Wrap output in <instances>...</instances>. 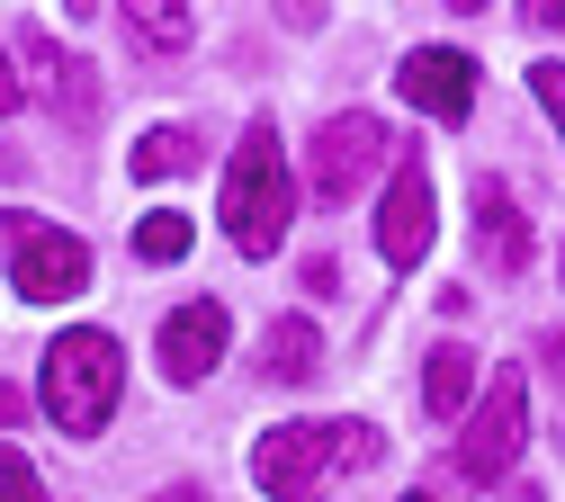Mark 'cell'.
<instances>
[{
	"instance_id": "cell-5",
	"label": "cell",
	"mask_w": 565,
	"mask_h": 502,
	"mask_svg": "<svg viewBox=\"0 0 565 502\" xmlns=\"http://www.w3.org/2000/svg\"><path fill=\"white\" fill-rule=\"evenodd\" d=\"M521 440H530V404H521V377L493 369V386L476 395L467 413V440H458V476L467 484H503L521 467Z\"/></svg>"
},
{
	"instance_id": "cell-17",
	"label": "cell",
	"mask_w": 565,
	"mask_h": 502,
	"mask_svg": "<svg viewBox=\"0 0 565 502\" xmlns=\"http://www.w3.org/2000/svg\"><path fill=\"white\" fill-rule=\"evenodd\" d=\"M0 502H45V484H36V467L19 449H0Z\"/></svg>"
},
{
	"instance_id": "cell-19",
	"label": "cell",
	"mask_w": 565,
	"mask_h": 502,
	"mask_svg": "<svg viewBox=\"0 0 565 502\" xmlns=\"http://www.w3.org/2000/svg\"><path fill=\"white\" fill-rule=\"evenodd\" d=\"M19 108V72H10V45H0V117Z\"/></svg>"
},
{
	"instance_id": "cell-9",
	"label": "cell",
	"mask_w": 565,
	"mask_h": 502,
	"mask_svg": "<svg viewBox=\"0 0 565 502\" xmlns=\"http://www.w3.org/2000/svg\"><path fill=\"white\" fill-rule=\"evenodd\" d=\"M404 99H413L422 117L458 126V117L476 108V63H467L458 45H413V54H404Z\"/></svg>"
},
{
	"instance_id": "cell-4",
	"label": "cell",
	"mask_w": 565,
	"mask_h": 502,
	"mask_svg": "<svg viewBox=\"0 0 565 502\" xmlns=\"http://www.w3.org/2000/svg\"><path fill=\"white\" fill-rule=\"evenodd\" d=\"M0 252H10V287L28 306H63V297L90 287V243L28 215V206H0Z\"/></svg>"
},
{
	"instance_id": "cell-13",
	"label": "cell",
	"mask_w": 565,
	"mask_h": 502,
	"mask_svg": "<svg viewBox=\"0 0 565 502\" xmlns=\"http://www.w3.org/2000/svg\"><path fill=\"white\" fill-rule=\"evenodd\" d=\"M260 369H269V377H288V386H306V377L323 369V332H315L306 314L269 323V341H260Z\"/></svg>"
},
{
	"instance_id": "cell-1",
	"label": "cell",
	"mask_w": 565,
	"mask_h": 502,
	"mask_svg": "<svg viewBox=\"0 0 565 502\" xmlns=\"http://www.w3.org/2000/svg\"><path fill=\"white\" fill-rule=\"evenodd\" d=\"M386 458V440L369 421H278L252 449V484L278 502H332L341 476H369Z\"/></svg>"
},
{
	"instance_id": "cell-14",
	"label": "cell",
	"mask_w": 565,
	"mask_h": 502,
	"mask_svg": "<svg viewBox=\"0 0 565 502\" xmlns=\"http://www.w3.org/2000/svg\"><path fill=\"white\" fill-rule=\"evenodd\" d=\"M180 171H198V135L189 126H153L135 143V180H180Z\"/></svg>"
},
{
	"instance_id": "cell-15",
	"label": "cell",
	"mask_w": 565,
	"mask_h": 502,
	"mask_svg": "<svg viewBox=\"0 0 565 502\" xmlns=\"http://www.w3.org/2000/svg\"><path fill=\"white\" fill-rule=\"evenodd\" d=\"M189 36H198V19L171 10V0H162V10H126V45H135V54H180Z\"/></svg>"
},
{
	"instance_id": "cell-18",
	"label": "cell",
	"mask_w": 565,
	"mask_h": 502,
	"mask_svg": "<svg viewBox=\"0 0 565 502\" xmlns=\"http://www.w3.org/2000/svg\"><path fill=\"white\" fill-rule=\"evenodd\" d=\"M530 90H539V108H547L556 135H565V63H539V72H530Z\"/></svg>"
},
{
	"instance_id": "cell-11",
	"label": "cell",
	"mask_w": 565,
	"mask_h": 502,
	"mask_svg": "<svg viewBox=\"0 0 565 502\" xmlns=\"http://www.w3.org/2000/svg\"><path fill=\"white\" fill-rule=\"evenodd\" d=\"M476 252L493 260V278H512L530 260V225H521V206L503 180H476Z\"/></svg>"
},
{
	"instance_id": "cell-2",
	"label": "cell",
	"mask_w": 565,
	"mask_h": 502,
	"mask_svg": "<svg viewBox=\"0 0 565 502\" xmlns=\"http://www.w3.org/2000/svg\"><path fill=\"white\" fill-rule=\"evenodd\" d=\"M216 215H225V234L243 260H269L278 234H288V215H297V180H288V153H278V126L252 117L243 143H234V162H225V189H216Z\"/></svg>"
},
{
	"instance_id": "cell-21",
	"label": "cell",
	"mask_w": 565,
	"mask_h": 502,
	"mask_svg": "<svg viewBox=\"0 0 565 502\" xmlns=\"http://www.w3.org/2000/svg\"><path fill=\"white\" fill-rule=\"evenodd\" d=\"M153 502H206V493H198V484H171V493H153Z\"/></svg>"
},
{
	"instance_id": "cell-7",
	"label": "cell",
	"mask_w": 565,
	"mask_h": 502,
	"mask_svg": "<svg viewBox=\"0 0 565 502\" xmlns=\"http://www.w3.org/2000/svg\"><path fill=\"white\" fill-rule=\"evenodd\" d=\"M431 234H440V197H431V171H422V162H395V180H386V206H377V252H386L395 269H422Z\"/></svg>"
},
{
	"instance_id": "cell-10",
	"label": "cell",
	"mask_w": 565,
	"mask_h": 502,
	"mask_svg": "<svg viewBox=\"0 0 565 502\" xmlns=\"http://www.w3.org/2000/svg\"><path fill=\"white\" fill-rule=\"evenodd\" d=\"M19 54H28V72H36V90H45V108H54V117H73V126H90V117H99V72H90L82 54H63L45 28H28V36H19Z\"/></svg>"
},
{
	"instance_id": "cell-22",
	"label": "cell",
	"mask_w": 565,
	"mask_h": 502,
	"mask_svg": "<svg viewBox=\"0 0 565 502\" xmlns=\"http://www.w3.org/2000/svg\"><path fill=\"white\" fill-rule=\"evenodd\" d=\"M530 19H547V28H556V36H565V10H530Z\"/></svg>"
},
{
	"instance_id": "cell-12",
	"label": "cell",
	"mask_w": 565,
	"mask_h": 502,
	"mask_svg": "<svg viewBox=\"0 0 565 502\" xmlns=\"http://www.w3.org/2000/svg\"><path fill=\"white\" fill-rule=\"evenodd\" d=\"M467 395H476V350L467 341H440L431 359H422V413L449 421V413H467Z\"/></svg>"
},
{
	"instance_id": "cell-23",
	"label": "cell",
	"mask_w": 565,
	"mask_h": 502,
	"mask_svg": "<svg viewBox=\"0 0 565 502\" xmlns=\"http://www.w3.org/2000/svg\"><path fill=\"white\" fill-rule=\"evenodd\" d=\"M404 502H422V493H404Z\"/></svg>"
},
{
	"instance_id": "cell-16",
	"label": "cell",
	"mask_w": 565,
	"mask_h": 502,
	"mask_svg": "<svg viewBox=\"0 0 565 502\" xmlns=\"http://www.w3.org/2000/svg\"><path fill=\"white\" fill-rule=\"evenodd\" d=\"M180 252H189V215H180V206H153V215H135V260H162V269H171Z\"/></svg>"
},
{
	"instance_id": "cell-6",
	"label": "cell",
	"mask_w": 565,
	"mask_h": 502,
	"mask_svg": "<svg viewBox=\"0 0 565 502\" xmlns=\"http://www.w3.org/2000/svg\"><path fill=\"white\" fill-rule=\"evenodd\" d=\"M386 153H395L386 117H369V108L323 117V135H315V197H323V206H350V197L386 171Z\"/></svg>"
},
{
	"instance_id": "cell-20",
	"label": "cell",
	"mask_w": 565,
	"mask_h": 502,
	"mask_svg": "<svg viewBox=\"0 0 565 502\" xmlns=\"http://www.w3.org/2000/svg\"><path fill=\"white\" fill-rule=\"evenodd\" d=\"M19 413H28V395H19V386H0V430H10Z\"/></svg>"
},
{
	"instance_id": "cell-3",
	"label": "cell",
	"mask_w": 565,
	"mask_h": 502,
	"mask_svg": "<svg viewBox=\"0 0 565 502\" xmlns=\"http://www.w3.org/2000/svg\"><path fill=\"white\" fill-rule=\"evenodd\" d=\"M117 395H126V359H117V341L99 323H73L45 350V413L63 421V440H99Z\"/></svg>"
},
{
	"instance_id": "cell-8",
	"label": "cell",
	"mask_w": 565,
	"mask_h": 502,
	"mask_svg": "<svg viewBox=\"0 0 565 502\" xmlns=\"http://www.w3.org/2000/svg\"><path fill=\"white\" fill-rule=\"evenodd\" d=\"M225 341H234V314H225L216 297L162 314V341H153V350H162V377H171V386H198V377L225 359Z\"/></svg>"
}]
</instances>
